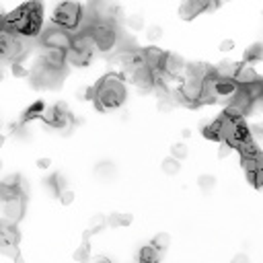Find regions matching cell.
<instances>
[{"label": "cell", "mask_w": 263, "mask_h": 263, "mask_svg": "<svg viewBox=\"0 0 263 263\" xmlns=\"http://www.w3.org/2000/svg\"><path fill=\"white\" fill-rule=\"evenodd\" d=\"M4 144V136H0V146H2Z\"/></svg>", "instance_id": "38"}, {"label": "cell", "mask_w": 263, "mask_h": 263, "mask_svg": "<svg viewBox=\"0 0 263 263\" xmlns=\"http://www.w3.org/2000/svg\"><path fill=\"white\" fill-rule=\"evenodd\" d=\"M130 78H132L134 84L140 86L142 91H152V89H154V70H152L150 66L136 68L134 72L130 74Z\"/></svg>", "instance_id": "11"}, {"label": "cell", "mask_w": 263, "mask_h": 263, "mask_svg": "<svg viewBox=\"0 0 263 263\" xmlns=\"http://www.w3.org/2000/svg\"><path fill=\"white\" fill-rule=\"evenodd\" d=\"M97 173L103 175V177H111V175L115 173V167H113L111 163H103V165L97 167Z\"/></svg>", "instance_id": "30"}, {"label": "cell", "mask_w": 263, "mask_h": 263, "mask_svg": "<svg viewBox=\"0 0 263 263\" xmlns=\"http://www.w3.org/2000/svg\"><path fill=\"white\" fill-rule=\"evenodd\" d=\"M259 80V74L255 72V70L251 68V66H241L239 68V72H237V82L241 84V86H247V84H253V82H257Z\"/></svg>", "instance_id": "14"}, {"label": "cell", "mask_w": 263, "mask_h": 263, "mask_svg": "<svg viewBox=\"0 0 263 263\" xmlns=\"http://www.w3.org/2000/svg\"><path fill=\"white\" fill-rule=\"evenodd\" d=\"M231 150H233V146H229V144H224V142H222V148H220V159H224V156H229V154H231Z\"/></svg>", "instance_id": "35"}, {"label": "cell", "mask_w": 263, "mask_h": 263, "mask_svg": "<svg viewBox=\"0 0 263 263\" xmlns=\"http://www.w3.org/2000/svg\"><path fill=\"white\" fill-rule=\"evenodd\" d=\"M161 255H163V251L159 247L146 245V247H142V251H140V263H159Z\"/></svg>", "instance_id": "15"}, {"label": "cell", "mask_w": 263, "mask_h": 263, "mask_svg": "<svg viewBox=\"0 0 263 263\" xmlns=\"http://www.w3.org/2000/svg\"><path fill=\"white\" fill-rule=\"evenodd\" d=\"M198 185H200V189L202 191H212L214 187H216V179H214V175H200L198 177Z\"/></svg>", "instance_id": "24"}, {"label": "cell", "mask_w": 263, "mask_h": 263, "mask_svg": "<svg viewBox=\"0 0 263 263\" xmlns=\"http://www.w3.org/2000/svg\"><path fill=\"white\" fill-rule=\"evenodd\" d=\"M204 136L208 140H220V121H212V124H206L204 126Z\"/></svg>", "instance_id": "22"}, {"label": "cell", "mask_w": 263, "mask_h": 263, "mask_svg": "<svg viewBox=\"0 0 263 263\" xmlns=\"http://www.w3.org/2000/svg\"><path fill=\"white\" fill-rule=\"evenodd\" d=\"M132 222V216L130 214H109V218H107V224L109 226H128Z\"/></svg>", "instance_id": "23"}, {"label": "cell", "mask_w": 263, "mask_h": 263, "mask_svg": "<svg viewBox=\"0 0 263 263\" xmlns=\"http://www.w3.org/2000/svg\"><path fill=\"white\" fill-rule=\"evenodd\" d=\"M64 74H66V66L64 68L49 66L39 56V60L35 62V66L31 70V82H33V86H37V89H58L60 82L64 80Z\"/></svg>", "instance_id": "4"}, {"label": "cell", "mask_w": 263, "mask_h": 263, "mask_svg": "<svg viewBox=\"0 0 263 263\" xmlns=\"http://www.w3.org/2000/svg\"><path fill=\"white\" fill-rule=\"evenodd\" d=\"M245 173H247V179L251 181L253 187H257V189L263 187V165L261 167H255L251 171H245Z\"/></svg>", "instance_id": "18"}, {"label": "cell", "mask_w": 263, "mask_h": 263, "mask_svg": "<svg viewBox=\"0 0 263 263\" xmlns=\"http://www.w3.org/2000/svg\"><path fill=\"white\" fill-rule=\"evenodd\" d=\"M126 84L117 74H107L99 80V84L95 86V105L97 109L101 111H111V109H117L124 105L126 101Z\"/></svg>", "instance_id": "2"}, {"label": "cell", "mask_w": 263, "mask_h": 263, "mask_svg": "<svg viewBox=\"0 0 263 263\" xmlns=\"http://www.w3.org/2000/svg\"><path fill=\"white\" fill-rule=\"evenodd\" d=\"M128 27L132 31H142L144 29V19L140 14H132V16H128Z\"/></svg>", "instance_id": "28"}, {"label": "cell", "mask_w": 263, "mask_h": 263, "mask_svg": "<svg viewBox=\"0 0 263 263\" xmlns=\"http://www.w3.org/2000/svg\"><path fill=\"white\" fill-rule=\"evenodd\" d=\"M163 171L165 175H177L181 171V161H177L175 156H169V159L163 161Z\"/></svg>", "instance_id": "19"}, {"label": "cell", "mask_w": 263, "mask_h": 263, "mask_svg": "<svg viewBox=\"0 0 263 263\" xmlns=\"http://www.w3.org/2000/svg\"><path fill=\"white\" fill-rule=\"evenodd\" d=\"M152 245H154V247H159L161 251H165V249L169 247V245H171V237H169L167 233H159V235H156V237H154V241H152Z\"/></svg>", "instance_id": "25"}, {"label": "cell", "mask_w": 263, "mask_h": 263, "mask_svg": "<svg viewBox=\"0 0 263 263\" xmlns=\"http://www.w3.org/2000/svg\"><path fill=\"white\" fill-rule=\"evenodd\" d=\"M41 119L47 126L56 128V130H66V132L70 130V124H72V115H70V111L64 103H58L54 107H45Z\"/></svg>", "instance_id": "7"}, {"label": "cell", "mask_w": 263, "mask_h": 263, "mask_svg": "<svg viewBox=\"0 0 263 263\" xmlns=\"http://www.w3.org/2000/svg\"><path fill=\"white\" fill-rule=\"evenodd\" d=\"M49 165H51L49 159H39V161H37V167H39V169H47Z\"/></svg>", "instance_id": "36"}, {"label": "cell", "mask_w": 263, "mask_h": 263, "mask_svg": "<svg viewBox=\"0 0 263 263\" xmlns=\"http://www.w3.org/2000/svg\"><path fill=\"white\" fill-rule=\"evenodd\" d=\"M2 204H4L2 210H4V218L6 220H10L12 224H16L23 218V214H25V196L10 198V200H6Z\"/></svg>", "instance_id": "10"}, {"label": "cell", "mask_w": 263, "mask_h": 263, "mask_svg": "<svg viewBox=\"0 0 263 263\" xmlns=\"http://www.w3.org/2000/svg\"><path fill=\"white\" fill-rule=\"evenodd\" d=\"M171 154H173L177 161H183V159H187L189 150H187V146H185L183 142H179V144H175V146L171 148Z\"/></svg>", "instance_id": "26"}, {"label": "cell", "mask_w": 263, "mask_h": 263, "mask_svg": "<svg viewBox=\"0 0 263 263\" xmlns=\"http://www.w3.org/2000/svg\"><path fill=\"white\" fill-rule=\"evenodd\" d=\"M60 200H62V204H72V200H74V194H72V189H64L62 194H60Z\"/></svg>", "instance_id": "32"}, {"label": "cell", "mask_w": 263, "mask_h": 263, "mask_svg": "<svg viewBox=\"0 0 263 263\" xmlns=\"http://www.w3.org/2000/svg\"><path fill=\"white\" fill-rule=\"evenodd\" d=\"M95 263H111V261H109V259H105V257H97Z\"/></svg>", "instance_id": "37"}, {"label": "cell", "mask_w": 263, "mask_h": 263, "mask_svg": "<svg viewBox=\"0 0 263 263\" xmlns=\"http://www.w3.org/2000/svg\"><path fill=\"white\" fill-rule=\"evenodd\" d=\"M218 6H220V0H183L179 6V14H181V19L189 21L202 12L216 10Z\"/></svg>", "instance_id": "8"}, {"label": "cell", "mask_w": 263, "mask_h": 263, "mask_svg": "<svg viewBox=\"0 0 263 263\" xmlns=\"http://www.w3.org/2000/svg\"><path fill=\"white\" fill-rule=\"evenodd\" d=\"M43 111H45V105H43L41 101H37V103L31 105V107L25 111L23 121H31V119H35V117H41V115H43Z\"/></svg>", "instance_id": "20"}, {"label": "cell", "mask_w": 263, "mask_h": 263, "mask_svg": "<svg viewBox=\"0 0 263 263\" xmlns=\"http://www.w3.org/2000/svg\"><path fill=\"white\" fill-rule=\"evenodd\" d=\"M263 60V43H253L247 51H245V62L247 64H253V62H259Z\"/></svg>", "instance_id": "17"}, {"label": "cell", "mask_w": 263, "mask_h": 263, "mask_svg": "<svg viewBox=\"0 0 263 263\" xmlns=\"http://www.w3.org/2000/svg\"><path fill=\"white\" fill-rule=\"evenodd\" d=\"M239 64L235 62H220L216 68H212V72L220 78H237V72H239Z\"/></svg>", "instance_id": "13"}, {"label": "cell", "mask_w": 263, "mask_h": 263, "mask_svg": "<svg viewBox=\"0 0 263 263\" xmlns=\"http://www.w3.org/2000/svg\"><path fill=\"white\" fill-rule=\"evenodd\" d=\"M220 2H231V0H220Z\"/></svg>", "instance_id": "39"}, {"label": "cell", "mask_w": 263, "mask_h": 263, "mask_svg": "<svg viewBox=\"0 0 263 263\" xmlns=\"http://www.w3.org/2000/svg\"><path fill=\"white\" fill-rule=\"evenodd\" d=\"M233 47H235V41H233V39H222L220 45H218L220 51H231Z\"/></svg>", "instance_id": "33"}, {"label": "cell", "mask_w": 263, "mask_h": 263, "mask_svg": "<svg viewBox=\"0 0 263 263\" xmlns=\"http://www.w3.org/2000/svg\"><path fill=\"white\" fill-rule=\"evenodd\" d=\"M107 224V218H103L101 214H97V216H93L91 218V226H89V231H86V235H84V239H89L91 235H95V233H99L103 226Z\"/></svg>", "instance_id": "21"}, {"label": "cell", "mask_w": 263, "mask_h": 263, "mask_svg": "<svg viewBox=\"0 0 263 263\" xmlns=\"http://www.w3.org/2000/svg\"><path fill=\"white\" fill-rule=\"evenodd\" d=\"M41 45L68 51L72 47V33L64 27H60V25H51L41 33Z\"/></svg>", "instance_id": "6"}, {"label": "cell", "mask_w": 263, "mask_h": 263, "mask_svg": "<svg viewBox=\"0 0 263 263\" xmlns=\"http://www.w3.org/2000/svg\"><path fill=\"white\" fill-rule=\"evenodd\" d=\"M185 62H183V58L181 56H177V54H171V51H167V54L163 56V64H161V70L167 74V76H171V78H179V76H183L185 74Z\"/></svg>", "instance_id": "9"}, {"label": "cell", "mask_w": 263, "mask_h": 263, "mask_svg": "<svg viewBox=\"0 0 263 263\" xmlns=\"http://www.w3.org/2000/svg\"><path fill=\"white\" fill-rule=\"evenodd\" d=\"M19 239L21 235L10 220L6 218L0 220V245H19Z\"/></svg>", "instance_id": "12"}, {"label": "cell", "mask_w": 263, "mask_h": 263, "mask_svg": "<svg viewBox=\"0 0 263 263\" xmlns=\"http://www.w3.org/2000/svg\"><path fill=\"white\" fill-rule=\"evenodd\" d=\"M41 19H43V8L39 2H27L25 6L16 8L8 16H4V29L16 33V35H37L41 29Z\"/></svg>", "instance_id": "1"}, {"label": "cell", "mask_w": 263, "mask_h": 263, "mask_svg": "<svg viewBox=\"0 0 263 263\" xmlns=\"http://www.w3.org/2000/svg\"><path fill=\"white\" fill-rule=\"evenodd\" d=\"M161 37H163V27L150 25V27L146 29V39H148V41H159Z\"/></svg>", "instance_id": "27"}, {"label": "cell", "mask_w": 263, "mask_h": 263, "mask_svg": "<svg viewBox=\"0 0 263 263\" xmlns=\"http://www.w3.org/2000/svg\"><path fill=\"white\" fill-rule=\"evenodd\" d=\"M89 60H91L89 54H84V51H78V49H74V47H70V49L66 51V62H68L70 66H86V64H89Z\"/></svg>", "instance_id": "16"}, {"label": "cell", "mask_w": 263, "mask_h": 263, "mask_svg": "<svg viewBox=\"0 0 263 263\" xmlns=\"http://www.w3.org/2000/svg\"><path fill=\"white\" fill-rule=\"evenodd\" d=\"M12 74H14V76H27L29 70H27L23 64H16V62H14V64H12Z\"/></svg>", "instance_id": "31"}, {"label": "cell", "mask_w": 263, "mask_h": 263, "mask_svg": "<svg viewBox=\"0 0 263 263\" xmlns=\"http://www.w3.org/2000/svg\"><path fill=\"white\" fill-rule=\"evenodd\" d=\"M241 93V84L237 78H220L210 72L204 80L202 103H231Z\"/></svg>", "instance_id": "3"}, {"label": "cell", "mask_w": 263, "mask_h": 263, "mask_svg": "<svg viewBox=\"0 0 263 263\" xmlns=\"http://www.w3.org/2000/svg\"><path fill=\"white\" fill-rule=\"evenodd\" d=\"M231 263H251V259H249V255L247 253H237L235 257H233V261Z\"/></svg>", "instance_id": "34"}, {"label": "cell", "mask_w": 263, "mask_h": 263, "mask_svg": "<svg viewBox=\"0 0 263 263\" xmlns=\"http://www.w3.org/2000/svg\"><path fill=\"white\" fill-rule=\"evenodd\" d=\"M82 6L78 2H72V0H66V2H60L54 10V25H60L68 31L78 29L82 23Z\"/></svg>", "instance_id": "5"}, {"label": "cell", "mask_w": 263, "mask_h": 263, "mask_svg": "<svg viewBox=\"0 0 263 263\" xmlns=\"http://www.w3.org/2000/svg\"><path fill=\"white\" fill-rule=\"evenodd\" d=\"M89 255H91V249H89V245H86V243H82L80 247L74 251V259L76 261H86V259H89Z\"/></svg>", "instance_id": "29"}]
</instances>
